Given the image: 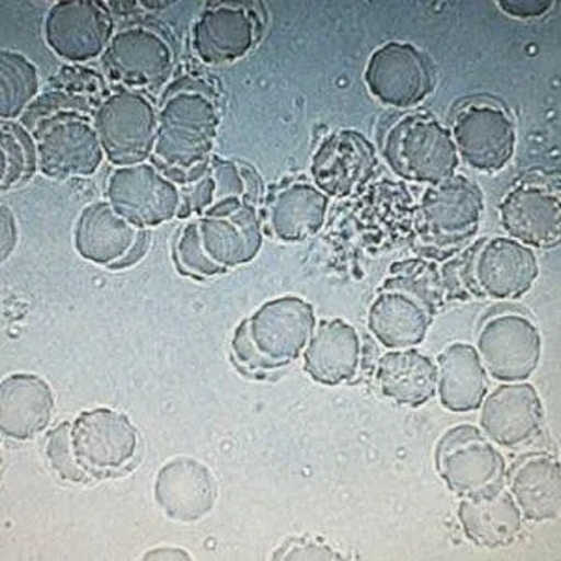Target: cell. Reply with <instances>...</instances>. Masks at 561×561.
Wrapping results in <instances>:
<instances>
[{
	"label": "cell",
	"instance_id": "1",
	"mask_svg": "<svg viewBox=\"0 0 561 561\" xmlns=\"http://www.w3.org/2000/svg\"><path fill=\"white\" fill-rule=\"evenodd\" d=\"M221 124L219 94L205 77L182 73L167 84L158 107L152 163L174 184H192L210 163Z\"/></svg>",
	"mask_w": 561,
	"mask_h": 561
},
{
	"label": "cell",
	"instance_id": "2",
	"mask_svg": "<svg viewBox=\"0 0 561 561\" xmlns=\"http://www.w3.org/2000/svg\"><path fill=\"white\" fill-rule=\"evenodd\" d=\"M442 285L449 301L520 300L536 285V251L510 237L479 238L440 266Z\"/></svg>",
	"mask_w": 561,
	"mask_h": 561
},
{
	"label": "cell",
	"instance_id": "3",
	"mask_svg": "<svg viewBox=\"0 0 561 561\" xmlns=\"http://www.w3.org/2000/svg\"><path fill=\"white\" fill-rule=\"evenodd\" d=\"M380 153L397 176L415 184H440L460 165L451 131L425 111H409L388 124Z\"/></svg>",
	"mask_w": 561,
	"mask_h": 561
},
{
	"label": "cell",
	"instance_id": "4",
	"mask_svg": "<svg viewBox=\"0 0 561 561\" xmlns=\"http://www.w3.org/2000/svg\"><path fill=\"white\" fill-rule=\"evenodd\" d=\"M485 211V195L473 180L455 174L428 185L415 208V234L423 253L449 259L478 234Z\"/></svg>",
	"mask_w": 561,
	"mask_h": 561
},
{
	"label": "cell",
	"instance_id": "5",
	"mask_svg": "<svg viewBox=\"0 0 561 561\" xmlns=\"http://www.w3.org/2000/svg\"><path fill=\"white\" fill-rule=\"evenodd\" d=\"M21 124L36 140L39 171L47 179L92 176L105 160L102 142L94 128V115L62 111Z\"/></svg>",
	"mask_w": 561,
	"mask_h": 561
},
{
	"label": "cell",
	"instance_id": "6",
	"mask_svg": "<svg viewBox=\"0 0 561 561\" xmlns=\"http://www.w3.org/2000/svg\"><path fill=\"white\" fill-rule=\"evenodd\" d=\"M476 351L489 378L496 382H528L541 364L539 325L523 309L496 307L479 322Z\"/></svg>",
	"mask_w": 561,
	"mask_h": 561
},
{
	"label": "cell",
	"instance_id": "7",
	"mask_svg": "<svg viewBox=\"0 0 561 561\" xmlns=\"http://www.w3.org/2000/svg\"><path fill=\"white\" fill-rule=\"evenodd\" d=\"M94 128L108 163H145L152 160L158 139V107L145 92L118 89L100 103Z\"/></svg>",
	"mask_w": 561,
	"mask_h": 561
},
{
	"label": "cell",
	"instance_id": "8",
	"mask_svg": "<svg viewBox=\"0 0 561 561\" xmlns=\"http://www.w3.org/2000/svg\"><path fill=\"white\" fill-rule=\"evenodd\" d=\"M434 466L455 496H470L491 486L505 485L504 455L472 423H460L442 434L434 449Z\"/></svg>",
	"mask_w": 561,
	"mask_h": 561
},
{
	"label": "cell",
	"instance_id": "9",
	"mask_svg": "<svg viewBox=\"0 0 561 561\" xmlns=\"http://www.w3.org/2000/svg\"><path fill=\"white\" fill-rule=\"evenodd\" d=\"M449 131L459 160L478 173H500L510 165L517 150L515 122L494 100L465 103Z\"/></svg>",
	"mask_w": 561,
	"mask_h": 561
},
{
	"label": "cell",
	"instance_id": "10",
	"mask_svg": "<svg viewBox=\"0 0 561 561\" xmlns=\"http://www.w3.org/2000/svg\"><path fill=\"white\" fill-rule=\"evenodd\" d=\"M102 62L105 76L121 89H160L173 76V45L156 26H124L108 42Z\"/></svg>",
	"mask_w": 561,
	"mask_h": 561
},
{
	"label": "cell",
	"instance_id": "11",
	"mask_svg": "<svg viewBox=\"0 0 561 561\" xmlns=\"http://www.w3.org/2000/svg\"><path fill=\"white\" fill-rule=\"evenodd\" d=\"M370 96L386 107L409 111L433 94L431 58L410 42H386L370 53L364 71Z\"/></svg>",
	"mask_w": 561,
	"mask_h": 561
},
{
	"label": "cell",
	"instance_id": "12",
	"mask_svg": "<svg viewBox=\"0 0 561 561\" xmlns=\"http://www.w3.org/2000/svg\"><path fill=\"white\" fill-rule=\"evenodd\" d=\"M105 198L139 229H153L179 217L180 187L152 161L115 167L108 174Z\"/></svg>",
	"mask_w": 561,
	"mask_h": 561
},
{
	"label": "cell",
	"instance_id": "13",
	"mask_svg": "<svg viewBox=\"0 0 561 561\" xmlns=\"http://www.w3.org/2000/svg\"><path fill=\"white\" fill-rule=\"evenodd\" d=\"M44 36L57 57L83 65L103 57L115 36V21L98 0H58L45 15Z\"/></svg>",
	"mask_w": 561,
	"mask_h": 561
},
{
	"label": "cell",
	"instance_id": "14",
	"mask_svg": "<svg viewBox=\"0 0 561 561\" xmlns=\"http://www.w3.org/2000/svg\"><path fill=\"white\" fill-rule=\"evenodd\" d=\"M249 337L275 370L304 356L317 328L314 309L300 296H280L262 304L245 319Z\"/></svg>",
	"mask_w": 561,
	"mask_h": 561
},
{
	"label": "cell",
	"instance_id": "15",
	"mask_svg": "<svg viewBox=\"0 0 561 561\" xmlns=\"http://www.w3.org/2000/svg\"><path fill=\"white\" fill-rule=\"evenodd\" d=\"M147 230L122 217L107 198L87 206L77 217L73 248L84 261L105 268H128L147 251Z\"/></svg>",
	"mask_w": 561,
	"mask_h": 561
},
{
	"label": "cell",
	"instance_id": "16",
	"mask_svg": "<svg viewBox=\"0 0 561 561\" xmlns=\"http://www.w3.org/2000/svg\"><path fill=\"white\" fill-rule=\"evenodd\" d=\"M71 444L79 465L100 478L128 466L139 449V433L128 415L113 409L84 410L71 421Z\"/></svg>",
	"mask_w": 561,
	"mask_h": 561
},
{
	"label": "cell",
	"instance_id": "17",
	"mask_svg": "<svg viewBox=\"0 0 561 561\" xmlns=\"http://www.w3.org/2000/svg\"><path fill=\"white\" fill-rule=\"evenodd\" d=\"M505 234L526 248L550 249L560 243V187L541 176H526L500 203Z\"/></svg>",
	"mask_w": 561,
	"mask_h": 561
},
{
	"label": "cell",
	"instance_id": "18",
	"mask_svg": "<svg viewBox=\"0 0 561 561\" xmlns=\"http://www.w3.org/2000/svg\"><path fill=\"white\" fill-rule=\"evenodd\" d=\"M206 253L225 270L253 262L264 242L261 206L227 198L197 217Z\"/></svg>",
	"mask_w": 561,
	"mask_h": 561
},
{
	"label": "cell",
	"instance_id": "19",
	"mask_svg": "<svg viewBox=\"0 0 561 561\" xmlns=\"http://www.w3.org/2000/svg\"><path fill=\"white\" fill-rule=\"evenodd\" d=\"M478 410L479 428L500 449L529 446L545 427L541 396L529 382L500 383Z\"/></svg>",
	"mask_w": 561,
	"mask_h": 561
},
{
	"label": "cell",
	"instance_id": "20",
	"mask_svg": "<svg viewBox=\"0 0 561 561\" xmlns=\"http://www.w3.org/2000/svg\"><path fill=\"white\" fill-rule=\"evenodd\" d=\"M377 169V147L356 129L328 135L311 158V180L325 197H351L375 176Z\"/></svg>",
	"mask_w": 561,
	"mask_h": 561
},
{
	"label": "cell",
	"instance_id": "21",
	"mask_svg": "<svg viewBox=\"0 0 561 561\" xmlns=\"http://www.w3.org/2000/svg\"><path fill=\"white\" fill-rule=\"evenodd\" d=\"M261 31V20L249 4L214 2L193 25L192 49L205 65H230L255 47Z\"/></svg>",
	"mask_w": 561,
	"mask_h": 561
},
{
	"label": "cell",
	"instance_id": "22",
	"mask_svg": "<svg viewBox=\"0 0 561 561\" xmlns=\"http://www.w3.org/2000/svg\"><path fill=\"white\" fill-rule=\"evenodd\" d=\"M153 500L174 523H198L216 505V479L201 460L176 457L167 460L156 473Z\"/></svg>",
	"mask_w": 561,
	"mask_h": 561
},
{
	"label": "cell",
	"instance_id": "23",
	"mask_svg": "<svg viewBox=\"0 0 561 561\" xmlns=\"http://www.w3.org/2000/svg\"><path fill=\"white\" fill-rule=\"evenodd\" d=\"M330 197L313 182L294 180L270 193L262 205L264 232L280 242H304L324 227Z\"/></svg>",
	"mask_w": 561,
	"mask_h": 561
},
{
	"label": "cell",
	"instance_id": "24",
	"mask_svg": "<svg viewBox=\"0 0 561 561\" xmlns=\"http://www.w3.org/2000/svg\"><path fill=\"white\" fill-rule=\"evenodd\" d=\"M457 517L466 539L481 549H505L524 531L523 513L505 485L460 497Z\"/></svg>",
	"mask_w": 561,
	"mask_h": 561
},
{
	"label": "cell",
	"instance_id": "25",
	"mask_svg": "<svg viewBox=\"0 0 561 561\" xmlns=\"http://www.w3.org/2000/svg\"><path fill=\"white\" fill-rule=\"evenodd\" d=\"M51 383L31 373H13L0 383V431L10 440L28 442L49 427L55 414Z\"/></svg>",
	"mask_w": 561,
	"mask_h": 561
},
{
	"label": "cell",
	"instance_id": "26",
	"mask_svg": "<svg viewBox=\"0 0 561 561\" xmlns=\"http://www.w3.org/2000/svg\"><path fill=\"white\" fill-rule=\"evenodd\" d=\"M505 489L528 523H552L561 513L560 460L550 454H528L505 472Z\"/></svg>",
	"mask_w": 561,
	"mask_h": 561
},
{
	"label": "cell",
	"instance_id": "27",
	"mask_svg": "<svg viewBox=\"0 0 561 561\" xmlns=\"http://www.w3.org/2000/svg\"><path fill=\"white\" fill-rule=\"evenodd\" d=\"M304 370L317 383L341 386L356 377L362 364V339L343 319L322 320L304 352Z\"/></svg>",
	"mask_w": 561,
	"mask_h": 561
},
{
	"label": "cell",
	"instance_id": "28",
	"mask_svg": "<svg viewBox=\"0 0 561 561\" xmlns=\"http://www.w3.org/2000/svg\"><path fill=\"white\" fill-rule=\"evenodd\" d=\"M434 314L414 296L380 288L367 314L370 335L388 351L420 346L433 325Z\"/></svg>",
	"mask_w": 561,
	"mask_h": 561
},
{
	"label": "cell",
	"instance_id": "29",
	"mask_svg": "<svg viewBox=\"0 0 561 561\" xmlns=\"http://www.w3.org/2000/svg\"><path fill=\"white\" fill-rule=\"evenodd\" d=\"M436 396L454 414H470L489 393V375L476 346L451 343L436 357Z\"/></svg>",
	"mask_w": 561,
	"mask_h": 561
},
{
	"label": "cell",
	"instance_id": "30",
	"mask_svg": "<svg viewBox=\"0 0 561 561\" xmlns=\"http://www.w3.org/2000/svg\"><path fill=\"white\" fill-rule=\"evenodd\" d=\"M436 364L417 348L388 351L375 369L380 393L409 409H420L436 396Z\"/></svg>",
	"mask_w": 561,
	"mask_h": 561
},
{
	"label": "cell",
	"instance_id": "31",
	"mask_svg": "<svg viewBox=\"0 0 561 561\" xmlns=\"http://www.w3.org/2000/svg\"><path fill=\"white\" fill-rule=\"evenodd\" d=\"M39 73L31 58L18 51L0 53V118L18 121L39 96Z\"/></svg>",
	"mask_w": 561,
	"mask_h": 561
},
{
	"label": "cell",
	"instance_id": "32",
	"mask_svg": "<svg viewBox=\"0 0 561 561\" xmlns=\"http://www.w3.org/2000/svg\"><path fill=\"white\" fill-rule=\"evenodd\" d=\"M0 190L10 192L31 182L38 171V147L33 134L21 122L7 121L0 126Z\"/></svg>",
	"mask_w": 561,
	"mask_h": 561
},
{
	"label": "cell",
	"instance_id": "33",
	"mask_svg": "<svg viewBox=\"0 0 561 561\" xmlns=\"http://www.w3.org/2000/svg\"><path fill=\"white\" fill-rule=\"evenodd\" d=\"M380 288H396L401 293L414 296L428 311L436 317L446 306V294L442 285L440 266L425 259H409V261L391 264L386 279Z\"/></svg>",
	"mask_w": 561,
	"mask_h": 561
},
{
	"label": "cell",
	"instance_id": "34",
	"mask_svg": "<svg viewBox=\"0 0 561 561\" xmlns=\"http://www.w3.org/2000/svg\"><path fill=\"white\" fill-rule=\"evenodd\" d=\"M173 256L180 274L193 277V279H210V277L229 272L224 266H219L217 262L211 261L210 255L206 253L201 230H198V219H190L182 227L179 237L174 240Z\"/></svg>",
	"mask_w": 561,
	"mask_h": 561
},
{
	"label": "cell",
	"instance_id": "35",
	"mask_svg": "<svg viewBox=\"0 0 561 561\" xmlns=\"http://www.w3.org/2000/svg\"><path fill=\"white\" fill-rule=\"evenodd\" d=\"M44 454L53 472L68 483H84L90 478V473L79 465L76 451H73L70 421H62V423H58L57 427L47 431Z\"/></svg>",
	"mask_w": 561,
	"mask_h": 561
},
{
	"label": "cell",
	"instance_id": "36",
	"mask_svg": "<svg viewBox=\"0 0 561 561\" xmlns=\"http://www.w3.org/2000/svg\"><path fill=\"white\" fill-rule=\"evenodd\" d=\"M230 352H232L234 364L249 375H268V373L275 370L268 359L262 356L261 352L256 351L255 345H253V341L249 337L245 319L238 324L237 330L232 333Z\"/></svg>",
	"mask_w": 561,
	"mask_h": 561
},
{
	"label": "cell",
	"instance_id": "37",
	"mask_svg": "<svg viewBox=\"0 0 561 561\" xmlns=\"http://www.w3.org/2000/svg\"><path fill=\"white\" fill-rule=\"evenodd\" d=\"M275 560H343L345 556L317 537H293L274 554Z\"/></svg>",
	"mask_w": 561,
	"mask_h": 561
},
{
	"label": "cell",
	"instance_id": "38",
	"mask_svg": "<svg viewBox=\"0 0 561 561\" xmlns=\"http://www.w3.org/2000/svg\"><path fill=\"white\" fill-rule=\"evenodd\" d=\"M497 8L515 20H537L554 8L552 0H500Z\"/></svg>",
	"mask_w": 561,
	"mask_h": 561
},
{
	"label": "cell",
	"instance_id": "39",
	"mask_svg": "<svg viewBox=\"0 0 561 561\" xmlns=\"http://www.w3.org/2000/svg\"><path fill=\"white\" fill-rule=\"evenodd\" d=\"M20 240V230H18V224H15V216L10 210V206H0V259L2 262H7L15 251Z\"/></svg>",
	"mask_w": 561,
	"mask_h": 561
},
{
	"label": "cell",
	"instance_id": "40",
	"mask_svg": "<svg viewBox=\"0 0 561 561\" xmlns=\"http://www.w3.org/2000/svg\"><path fill=\"white\" fill-rule=\"evenodd\" d=\"M142 560L148 561H190L192 554H187L184 549L179 547H158V549L148 550L142 554Z\"/></svg>",
	"mask_w": 561,
	"mask_h": 561
}]
</instances>
